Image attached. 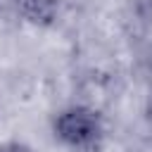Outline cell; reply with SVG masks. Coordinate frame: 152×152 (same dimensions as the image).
I'll list each match as a JSON object with an SVG mask.
<instances>
[{"instance_id":"cell-1","label":"cell","mask_w":152,"mask_h":152,"mask_svg":"<svg viewBox=\"0 0 152 152\" xmlns=\"http://www.w3.org/2000/svg\"><path fill=\"white\" fill-rule=\"evenodd\" d=\"M57 131L59 135L71 142V145H83V142H90L95 135H97V119L93 112H86V109H69L59 116L57 121Z\"/></svg>"},{"instance_id":"cell-2","label":"cell","mask_w":152,"mask_h":152,"mask_svg":"<svg viewBox=\"0 0 152 152\" xmlns=\"http://www.w3.org/2000/svg\"><path fill=\"white\" fill-rule=\"evenodd\" d=\"M14 152H21V150H14Z\"/></svg>"}]
</instances>
